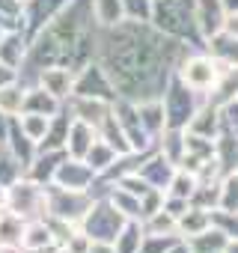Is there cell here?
Segmentation results:
<instances>
[{
    "label": "cell",
    "instance_id": "6da1fadb",
    "mask_svg": "<svg viewBox=\"0 0 238 253\" xmlns=\"http://www.w3.org/2000/svg\"><path fill=\"white\" fill-rule=\"evenodd\" d=\"M194 6H197V0H155L149 24L161 30L164 36L185 42L188 48H202L197 27H194Z\"/></svg>",
    "mask_w": 238,
    "mask_h": 253
},
{
    "label": "cell",
    "instance_id": "7a4b0ae2",
    "mask_svg": "<svg viewBox=\"0 0 238 253\" xmlns=\"http://www.w3.org/2000/svg\"><path fill=\"white\" fill-rule=\"evenodd\" d=\"M202 101H205V95L188 89L176 75H170L164 89H161V104H164V116H167L170 128H185Z\"/></svg>",
    "mask_w": 238,
    "mask_h": 253
},
{
    "label": "cell",
    "instance_id": "3957f363",
    "mask_svg": "<svg viewBox=\"0 0 238 253\" xmlns=\"http://www.w3.org/2000/svg\"><path fill=\"white\" fill-rule=\"evenodd\" d=\"M173 75L194 92L199 95H208V89L214 86L217 75H220V66L199 48V51H185L179 57V63L173 66Z\"/></svg>",
    "mask_w": 238,
    "mask_h": 253
},
{
    "label": "cell",
    "instance_id": "277c9868",
    "mask_svg": "<svg viewBox=\"0 0 238 253\" xmlns=\"http://www.w3.org/2000/svg\"><path fill=\"white\" fill-rule=\"evenodd\" d=\"M122 226H125V217L119 214L110 203H92L89 211L80 220V229L92 241H110V244H113V238L119 235V229H122Z\"/></svg>",
    "mask_w": 238,
    "mask_h": 253
},
{
    "label": "cell",
    "instance_id": "5b68a950",
    "mask_svg": "<svg viewBox=\"0 0 238 253\" xmlns=\"http://www.w3.org/2000/svg\"><path fill=\"white\" fill-rule=\"evenodd\" d=\"M95 179L98 176L92 173V167L83 158H66L54 170V185L57 188H66V191H86Z\"/></svg>",
    "mask_w": 238,
    "mask_h": 253
},
{
    "label": "cell",
    "instance_id": "8992f818",
    "mask_svg": "<svg viewBox=\"0 0 238 253\" xmlns=\"http://www.w3.org/2000/svg\"><path fill=\"white\" fill-rule=\"evenodd\" d=\"M226 24V9L220 0H197L194 6V27H197V36L199 42H205L208 36L220 33Z\"/></svg>",
    "mask_w": 238,
    "mask_h": 253
},
{
    "label": "cell",
    "instance_id": "52a82bcc",
    "mask_svg": "<svg viewBox=\"0 0 238 253\" xmlns=\"http://www.w3.org/2000/svg\"><path fill=\"white\" fill-rule=\"evenodd\" d=\"M95 140H98V128H95V125H89V122L72 116L69 131H66V143H63L66 155H69V158H83Z\"/></svg>",
    "mask_w": 238,
    "mask_h": 253
},
{
    "label": "cell",
    "instance_id": "ba28073f",
    "mask_svg": "<svg viewBox=\"0 0 238 253\" xmlns=\"http://www.w3.org/2000/svg\"><path fill=\"white\" fill-rule=\"evenodd\" d=\"M202 51H205L217 66H232V69H238V36L220 30V33H214V36H208V39L202 42Z\"/></svg>",
    "mask_w": 238,
    "mask_h": 253
},
{
    "label": "cell",
    "instance_id": "9c48e42d",
    "mask_svg": "<svg viewBox=\"0 0 238 253\" xmlns=\"http://www.w3.org/2000/svg\"><path fill=\"white\" fill-rule=\"evenodd\" d=\"M229 101H238V69L220 66V75H217L214 86L208 89L205 104H211V107H226Z\"/></svg>",
    "mask_w": 238,
    "mask_h": 253
},
{
    "label": "cell",
    "instance_id": "30bf717a",
    "mask_svg": "<svg viewBox=\"0 0 238 253\" xmlns=\"http://www.w3.org/2000/svg\"><path fill=\"white\" fill-rule=\"evenodd\" d=\"M185 131H191V134H199V137H217L220 131H223V116H220V107H211V104H199L197 107V113L191 116V122L185 125Z\"/></svg>",
    "mask_w": 238,
    "mask_h": 253
},
{
    "label": "cell",
    "instance_id": "8fae6325",
    "mask_svg": "<svg viewBox=\"0 0 238 253\" xmlns=\"http://www.w3.org/2000/svg\"><path fill=\"white\" fill-rule=\"evenodd\" d=\"M110 104L107 98H98V95H75V119H83L89 125H98L110 116Z\"/></svg>",
    "mask_w": 238,
    "mask_h": 253
},
{
    "label": "cell",
    "instance_id": "7c38bea8",
    "mask_svg": "<svg viewBox=\"0 0 238 253\" xmlns=\"http://www.w3.org/2000/svg\"><path fill=\"white\" fill-rule=\"evenodd\" d=\"M152 188H161V191H167V185H170V179H173V173H176V164H170L164 155H158V152H152L143 164H140V170H137Z\"/></svg>",
    "mask_w": 238,
    "mask_h": 253
},
{
    "label": "cell",
    "instance_id": "4fadbf2b",
    "mask_svg": "<svg viewBox=\"0 0 238 253\" xmlns=\"http://www.w3.org/2000/svg\"><path fill=\"white\" fill-rule=\"evenodd\" d=\"M226 235L211 223L208 229H202V232H197V235H191V238H182V244H185V250L188 253H223V247H226Z\"/></svg>",
    "mask_w": 238,
    "mask_h": 253
},
{
    "label": "cell",
    "instance_id": "5bb4252c",
    "mask_svg": "<svg viewBox=\"0 0 238 253\" xmlns=\"http://www.w3.org/2000/svg\"><path fill=\"white\" fill-rule=\"evenodd\" d=\"M137 104V116H140V125L158 137L164 128H167V116H164V104H161V95L158 98H143V101H134Z\"/></svg>",
    "mask_w": 238,
    "mask_h": 253
},
{
    "label": "cell",
    "instance_id": "9a60e30c",
    "mask_svg": "<svg viewBox=\"0 0 238 253\" xmlns=\"http://www.w3.org/2000/svg\"><path fill=\"white\" fill-rule=\"evenodd\" d=\"M155 152L179 167V161L185 155V128H170V125H167V128L155 137Z\"/></svg>",
    "mask_w": 238,
    "mask_h": 253
},
{
    "label": "cell",
    "instance_id": "2e32d148",
    "mask_svg": "<svg viewBox=\"0 0 238 253\" xmlns=\"http://www.w3.org/2000/svg\"><path fill=\"white\" fill-rule=\"evenodd\" d=\"M39 84H42V89L45 92H51L54 98H69L72 95V89H75V72L72 69H45L42 72V78H39Z\"/></svg>",
    "mask_w": 238,
    "mask_h": 253
},
{
    "label": "cell",
    "instance_id": "e0dca14e",
    "mask_svg": "<svg viewBox=\"0 0 238 253\" xmlns=\"http://www.w3.org/2000/svg\"><path fill=\"white\" fill-rule=\"evenodd\" d=\"M92 18L98 21V27L113 30L125 21V9L122 0H92Z\"/></svg>",
    "mask_w": 238,
    "mask_h": 253
},
{
    "label": "cell",
    "instance_id": "ac0fdd59",
    "mask_svg": "<svg viewBox=\"0 0 238 253\" xmlns=\"http://www.w3.org/2000/svg\"><path fill=\"white\" fill-rule=\"evenodd\" d=\"M208 226H211V211L197 209V206H191V209L176 220L179 238H191V235H197V232H202V229H208Z\"/></svg>",
    "mask_w": 238,
    "mask_h": 253
},
{
    "label": "cell",
    "instance_id": "d6986e66",
    "mask_svg": "<svg viewBox=\"0 0 238 253\" xmlns=\"http://www.w3.org/2000/svg\"><path fill=\"white\" fill-rule=\"evenodd\" d=\"M143 235H146L143 220H125V226L119 229V235L113 238V250L116 253H137Z\"/></svg>",
    "mask_w": 238,
    "mask_h": 253
},
{
    "label": "cell",
    "instance_id": "ffe728a7",
    "mask_svg": "<svg viewBox=\"0 0 238 253\" xmlns=\"http://www.w3.org/2000/svg\"><path fill=\"white\" fill-rule=\"evenodd\" d=\"M116 158H119V152H116L110 143H104L101 137H98V140L89 146V152L83 155V161L92 167V173H95V176H101V173H104V170H107V167L116 161Z\"/></svg>",
    "mask_w": 238,
    "mask_h": 253
},
{
    "label": "cell",
    "instance_id": "44dd1931",
    "mask_svg": "<svg viewBox=\"0 0 238 253\" xmlns=\"http://www.w3.org/2000/svg\"><path fill=\"white\" fill-rule=\"evenodd\" d=\"M107 203L122 214L125 220H140V197H134V194H128L125 188H113L110 191V197H107Z\"/></svg>",
    "mask_w": 238,
    "mask_h": 253
},
{
    "label": "cell",
    "instance_id": "7402d4cb",
    "mask_svg": "<svg viewBox=\"0 0 238 253\" xmlns=\"http://www.w3.org/2000/svg\"><path fill=\"white\" fill-rule=\"evenodd\" d=\"M24 110L27 113H45V116H54L60 110V98H54L51 92L45 89H33L24 95Z\"/></svg>",
    "mask_w": 238,
    "mask_h": 253
},
{
    "label": "cell",
    "instance_id": "603a6c76",
    "mask_svg": "<svg viewBox=\"0 0 238 253\" xmlns=\"http://www.w3.org/2000/svg\"><path fill=\"white\" fill-rule=\"evenodd\" d=\"M217 203H220V179L199 182L197 191H194V197H191V206L205 209V211H217Z\"/></svg>",
    "mask_w": 238,
    "mask_h": 253
},
{
    "label": "cell",
    "instance_id": "cb8c5ba5",
    "mask_svg": "<svg viewBox=\"0 0 238 253\" xmlns=\"http://www.w3.org/2000/svg\"><path fill=\"white\" fill-rule=\"evenodd\" d=\"M197 176L194 173H188V170H182V167H176V173H173V179H170V185H167V191L164 194H170V197H182V200H188L191 203V197H194V191H197Z\"/></svg>",
    "mask_w": 238,
    "mask_h": 253
},
{
    "label": "cell",
    "instance_id": "d4e9b609",
    "mask_svg": "<svg viewBox=\"0 0 238 253\" xmlns=\"http://www.w3.org/2000/svg\"><path fill=\"white\" fill-rule=\"evenodd\" d=\"M21 244H24L27 250H39V247L54 244V241H51L48 220H33L30 226H24V232H21Z\"/></svg>",
    "mask_w": 238,
    "mask_h": 253
},
{
    "label": "cell",
    "instance_id": "484cf974",
    "mask_svg": "<svg viewBox=\"0 0 238 253\" xmlns=\"http://www.w3.org/2000/svg\"><path fill=\"white\" fill-rule=\"evenodd\" d=\"M48 125H51V116H45V113H27V116H21V131H24V137L30 143L45 140Z\"/></svg>",
    "mask_w": 238,
    "mask_h": 253
},
{
    "label": "cell",
    "instance_id": "4316f807",
    "mask_svg": "<svg viewBox=\"0 0 238 253\" xmlns=\"http://www.w3.org/2000/svg\"><path fill=\"white\" fill-rule=\"evenodd\" d=\"M143 229L152 232V235H179V232H176V217H173L170 211H164V206H161L155 214H149V217L143 220Z\"/></svg>",
    "mask_w": 238,
    "mask_h": 253
},
{
    "label": "cell",
    "instance_id": "83f0119b",
    "mask_svg": "<svg viewBox=\"0 0 238 253\" xmlns=\"http://www.w3.org/2000/svg\"><path fill=\"white\" fill-rule=\"evenodd\" d=\"M220 211H238V173L220 176Z\"/></svg>",
    "mask_w": 238,
    "mask_h": 253
},
{
    "label": "cell",
    "instance_id": "f1b7e54d",
    "mask_svg": "<svg viewBox=\"0 0 238 253\" xmlns=\"http://www.w3.org/2000/svg\"><path fill=\"white\" fill-rule=\"evenodd\" d=\"M122 9H125V21L149 24L152 21V9H155V0H122Z\"/></svg>",
    "mask_w": 238,
    "mask_h": 253
},
{
    "label": "cell",
    "instance_id": "f546056e",
    "mask_svg": "<svg viewBox=\"0 0 238 253\" xmlns=\"http://www.w3.org/2000/svg\"><path fill=\"white\" fill-rule=\"evenodd\" d=\"M24 95H27V92H21V89L12 86V84L0 86V113H6V116L21 113V107H24Z\"/></svg>",
    "mask_w": 238,
    "mask_h": 253
},
{
    "label": "cell",
    "instance_id": "4dcf8cb0",
    "mask_svg": "<svg viewBox=\"0 0 238 253\" xmlns=\"http://www.w3.org/2000/svg\"><path fill=\"white\" fill-rule=\"evenodd\" d=\"M211 223L226 235V238H238V211H211Z\"/></svg>",
    "mask_w": 238,
    "mask_h": 253
},
{
    "label": "cell",
    "instance_id": "1f68e13d",
    "mask_svg": "<svg viewBox=\"0 0 238 253\" xmlns=\"http://www.w3.org/2000/svg\"><path fill=\"white\" fill-rule=\"evenodd\" d=\"M161 206H164V191H161V188H149V191L140 197V220H146L149 214H155Z\"/></svg>",
    "mask_w": 238,
    "mask_h": 253
},
{
    "label": "cell",
    "instance_id": "d6a6232c",
    "mask_svg": "<svg viewBox=\"0 0 238 253\" xmlns=\"http://www.w3.org/2000/svg\"><path fill=\"white\" fill-rule=\"evenodd\" d=\"M220 116H223V131L238 140V101H229L226 107H220Z\"/></svg>",
    "mask_w": 238,
    "mask_h": 253
},
{
    "label": "cell",
    "instance_id": "836d02e7",
    "mask_svg": "<svg viewBox=\"0 0 238 253\" xmlns=\"http://www.w3.org/2000/svg\"><path fill=\"white\" fill-rule=\"evenodd\" d=\"M188 209H191V203H188V200H182V197H170V194H164V211H170V214H173L176 220H179V217H182V214H185Z\"/></svg>",
    "mask_w": 238,
    "mask_h": 253
},
{
    "label": "cell",
    "instance_id": "e575fe53",
    "mask_svg": "<svg viewBox=\"0 0 238 253\" xmlns=\"http://www.w3.org/2000/svg\"><path fill=\"white\" fill-rule=\"evenodd\" d=\"M86 253H116V250H113V244H110V241H92Z\"/></svg>",
    "mask_w": 238,
    "mask_h": 253
},
{
    "label": "cell",
    "instance_id": "d590c367",
    "mask_svg": "<svg viewBox=\"0 0 238 253\" xmlns=\"http://www.w3.org/2000/svg\"><path fill=\"white\" fill-rule=\"evenodd\" d=\"M223 30H226V33H232V36H238V12H229V15H226Z\"/></svg>",
    "mask_w": 238,
    "mask_h": 253
},
{
    "label": "cell",
    "instance_id": "8d00e7d4",
    "mask_svg": "<svg viewBox=\"0 0 238 253\" xmlns=\"http://www.w3.org/2000/svg\"><path fill=\"white\" fill-rule=\"evenodd\" d=\"M220 3H223L226 15H229V12H238V0H220Z\"/></svg>",
    "mask_w": 238,
    "mask_h": 253
},
{
    "label": "cell",
    "instance_id": "74e56055",
    "mask_svg": "<svg viewBox=\"0 0 238 253\" xmlns=\"http://www.w3.org/2000/svg\"><path fill=\"white\" fill-rule=\"evenodd\" d=\"M223 253H238V238H229L226 247H223Z\"/></svg>",
    "mask_w": 238,
    "mask_h": 253
},
{
    "label": "cell",
    "instance_id": "f35d334b",
    "mask_svg": "<svg viewBox=\"0 0 238 253\" xmlns=\"http://www.w3.org/2000/svg\"><path fill=\"white\" fill-rule=\"evenodd\" d=\"M167 253H188V250H185V244H182V241H179V244H173V247H170V250H167Z\"/></svg>",
    "mask_w": 238,
    "mask_h": 253
},
{
    "label": "cell",
    "instance_id": "ab89813d",
    "mask_svg": "<svg viewBox=\"0 0 238 253\" xmlns=\"http://www.w3.org/2000/svg\"><path fill=\"white\" fill-rule=\"evenodd\" d=\"M54 253H72V250H69V247H57Z\"/></svg>",
    "mask_w": 238,
    "mask_h": 253
},
{
    "label": "cell",
    "instance_id": "60d3db41",
    "mask_svg": "<svg viewBox=\"0 0 238 253\" xmlns=\"http://www.w3.org/2000/svg\"><path fill=\"white\" fill-rule=\"evenodd\" d=\"M0 203H6V191L3 188H0Z\"/></svg>",
    "mask_w": 238,
    "mask_h": 253
}]
</instances>
